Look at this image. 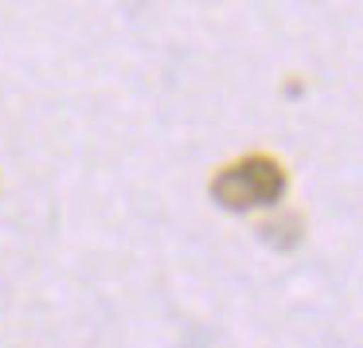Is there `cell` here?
Returning a JSON list of instances; mask_svg holds the SVG:
<instances>
[{"label": "cell", "instance_id": "cell-1", "mask_svg": "<svg viewBox=\"0 0 363 348\" xmlns=\"http://www.w3.org/2000/svg\"><path fill=\"white\" fill-rule=\"evenodd\" d=\"M285 168L281 161L266 157V153H250V157L227 165L211 180V196L230 212H250V207H269L285 196Z\"/></svg>", "mask_w": 363, "mask_h": 348}]
</instances>
